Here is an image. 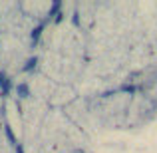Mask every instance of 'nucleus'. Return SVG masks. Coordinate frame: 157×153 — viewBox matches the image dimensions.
<instances>
[{
    "mask_svg": "<svg viewBox=\"0 0 157 153\" xmlns=\"http://www.w3.org/2000/svg\"><path fill=\"white\" fill-rule=\"evenodd\" d=\"M34 66H36V58H32V60H28V64H26V68H24V70H32Z\"/></svg>",
    "mask_w": 157,
    "mask_h": 153,
    "instance_id": "obj_2",
    "label": "nucleus"
},
{
    "mask_svg": "<svg viewBox=\"0 0 157 153\" xmlns=\"http://www.w3.org/2000/svg\"><path fill=\"white\" fill-rule=\"evenodd\" d=\"M18 94H20V96H28V88L24 84H20L18 86Z\"/></svg>",
    "mask_w": 157,
    "mask_h": 153,
    "instance_id": "obj_1",
    "label": "nucleus"
},
{
    "mask_svg": "<svg viewBox=\"0 0 157 153\" xmlns=\"http://www.w3.org/2000/svg\"><path fill=\"white\" fill-rule=\"evenodd\" d=\"M4 80V74H0V82H2Z\"/></svg>",
    "mask_w": 157,
    "mask_h": 153,
    "instance_id": "obj_3",
    "label": "nucleus"
}]
</instances>
